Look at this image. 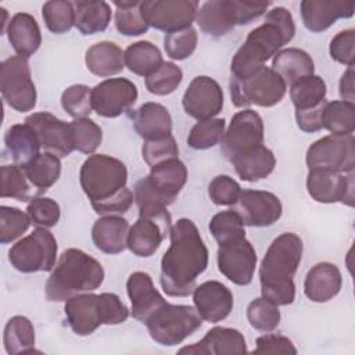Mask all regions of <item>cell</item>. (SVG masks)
I'll use <instances>...</instances> for the list:
<instances>
[{
    "label": "cell",
    "mask_w": 355,
    "mask_h": 355,
    "mask_svg": "<svg viewBox=\"0 0 355 355\" xmlns=\"http://www.w3.org/2000/svg\"><path fill=\"white\" fill-rule=\"evenodd\" d=\"M169 237V248L161 258V287L169 297H187L208 266V248L196 223L187 218L172 225Z\"/></svg>",
    "instance_id": "cell-1"
},
{
    "label": "cell",
    "mask_w": 355,
    "mask_h": 355,
    "mask_svg": "<svg viewBox=\"0 0 355 355\" xmlns=\"http://www.w3.org/2000/svg\"><path fill=\"white\" fill-rule=\"evenodd\" d=\"M79 182L96 214L122 215L133 204V193L126 187V165L107 154H93L80 166Z\"/></svg>",
    "instance_id": "cell-2"
},
{
    "label": "cell",
    "mask_w": 355,
    "mask_h": 355,
    "mask_svg": "<svg viewBox=\"0 0 355 355\" xmlns=\"http://www.w3.org/2000/svg\"><path fill=\"white\" fill-rule=\"evenodd\" d=\"M295 24L286 7H273L265 22L254 28L232 58L230 78L243 79L263 67L280 49L293 40Z\"/></svg>",
    "instance_id": "cell-3"
},
{
    "label": "cell",
    "mask_w": 355,
    "mask_h": 355,
    "mask_svg": "<svg viewBox=\"0 0 355 355\" xmlns=\"http://www.w3.org/2000/svg\"><path fill=\"white\" fill-rule=\"evenodd\" d=\"M304 244L291 232L277 236L259 265L261 294L275 305H290L295 300L294 276L302 258Z\"/></svg>",
    "instance_id": "cell-4"
},
{
    "label": "cell",
    "mask_w": 355,
    "mask_h": 355,
    "mask_svg": "<svg viewBox=\"0 0 355 355\" xmlns=\"http://www.w3.org/2000/svg\"><path fill=\"white\" fill-rule=\"evenodd\" d=\"M104 282L103 265L79 248L65 250L46 282V298L62 302L97 290Z\"/></svg>",
    "instance_id": "cell-5"
},
{
    "label": "cell",
    "mask_w": 355,
    "mask_h": 355,
    "mask_svg": "<svg viewBox=\"0 0 355 355\" xmlns=\"http://www.w3.org/2000/svg\"><path fill=\"white\" fill-rule=\"evenodd\" d=\"M187 180V168L179 158L151 166L150 173L135 186L139 216L171 219L168 207L175 201Z\"/></svg>",
    "instance_id": "cell-6"
},
{
    "label": "cell",
    "mask_w": 355,
    "mask_h": 355,
    "mask_svg": "<svg viewBox=\"0 0 355 355\" xmlns=\"http://www.w3.org/2000/svg\"><path fill=\"white\" fill-rule=\"evenodd\" d=\"M269 6V1L211 0L198 8L196 21L204 33L219 37L236 25H247L259 18Z\"/></svg>",
    "instance_id": "cell-7"
},
{
    "label": "cell",
    "mask_w": 355,
    "mask_h": 355,
    "mask_svg": "<svg viewBox=\"0 0 355 355\" xmlns=\"http://www.w3.org/2000/svg\"><path fill=\"white\" fill-rule=\"evenodd\" d=\"M201 323L202 319L194 306L165 302L146 320L144 324L150 337L157 344L173 347L183 343L200 329Z\"/></svg>",
    "instance_id": "cell-8"
},
{
    "label": "cell",
    "mask_w": 355,
    "mask_h": 355,
    "mask_svg": "<svg viewBox=\"0 0 355 355\" xmlns=\"http://www.w3.org/2000/svg\"><path fill=\"white\" fill-rule=\"evenodd\" d=\"M229 90L232 103L239 108L273 107L283 100L287 85L270 67L263 65L247 78H230Z\"/></svg>",
    "instance_id": "cell-9"
},
{
    "label": "cell",
    "mask_w": 355,
    "mask_h": 355,
    "mask_svg": "<svg viewBox=\"0 0 355 355\" xmlns=\"http://www.w3.org/2000/svg\"><path fill=\"white\" fill-rule=\"evenodd\" d=\"M57 240L46 227H36L8 251V261L22 273L51 272L57 259Z\"/></svg>",
    "instance_id": "cell-10"
},
{
    "label": "cell",
    "mask_w": 355,
    "mask_h": 355,
    "mask_svg": "<svg viewBox=\"0 0 355 355\" xmlns=\"http://www.w3.org/2000/svg\"><path fill=\"white\" fill-rule=\"evenodd\" d=\"M263 146V121L258 112L244 108L232 116L220 141L222 155L232 164Z\"/></svg>",
    "instance_id": "cell-11"
},
{
    "label": "cell",
    "mask_w": 355,
    "mask_h": 355,
    "mask_svg": "<svg viewBox=\"0 0 355 355\" xmlns=\"http://www.w3.org/2000/svg\"><path fill=\"white\" fill-rule=\"evenodd\" d=\"M0 90L4 101L17 112H28L36 105V87L28 58L12 55L1 62Z\"/></svg>",
    "instance_id": "cell-12"
},
{
    "label": "cell",
    "mask_w": 355,
    "mask_h": 355,
    "mask_svg": "<svg viewBox=\"0 0 355 355\" xmlns=\"http://www.w3.org/2000/svg\"><path fill=\"white\" fill-rule=\"evenodd\" d=\"M308 169H323L347 173L355 166L354 135H327L313 141L306 150Z\"/></svg>",
    "instance_id": "cell-13"
},
{
    "label": "cell",
    "mask_w": 355,
    "mask_h": 355,
    "mask_svg": "<svg viewBox=\"0 0 355 355\" xmlns=\"http://www.w3.org/2000/svg\"><path fill=\"white\" fill-rule=\"evenodd\" d=\"M140 8L148 26L172 33L191 26L198 3L196 0H147L141 1Z\"/></svg>",
    "instance_id": "cell-14"
},
{
    "label": "cell",
    "mask_w": 355,
    "mask_h": 355,
    "mask_svg": "<svg viewBox=\"0 0 355 355\" xmlns=\"http://www.w3.org/2000/svg\"><path fill=\"white\" fill-rule=\"evenodd\" d=\"M139 96L136 85L126 78H110L92 89V105L97 115L116 118L128 112Z\"/></svg>",
    "instance_id": "cell-15"
},
{
    "label": "cell",
    "mask_w": 355,
    "mask_h": 355,
    "mask_svg": "<svg viewBox=\"0 0 355 355\" xmlns=\"http://www.w3.org/2000/svg\"><path fill=\"white\" fill-rule=\"evenodd\" d=\"M219 272L232 283L247 286L251 283L257 266V252L245 239L219 244L216 252Z\"/></svg>",
    "instance_id": "cell-16"
},
{
    "label": "cell",
    "mask_w": 355,
    "mask_h": 355,
    "mask_svg": "<svg viewBox=\"0 0 355 355\" xmlns=\"http://www.w3.org/2000/svg\"><path fill=\"white\" fill-rule=\"evenodd\" d=\"M25 123L35 130L44 153L64 158L75 150L71 123L55 115L50 112H33L25 118Z\"/></svg>",
    "instance_id": "cell-17"
},
{
    "label": "cell",
    "mask_w": 355,
    "mask_h": 355,
    "mask_svg": "<svg viewBox=\"0 0 355 355\" xmlns=\"http://www.w3.org/2000/svg\"><path fill=\"white\" fill-rule=\"evenodd\" d=\"M234 211L240 215L244 225L252 227H266L277 222L283 214L280 198L265 190H241Z\"/></svg>",
    "instance_id": "cell-18"
},
{
    "label": "cell",
    "mask_w": 355,
    "mask_h": 355,
    "mask_svg": "<svg viewBox=\"0 0 355 355\" xmlns=\"http://www.w3.org/2000/svg\"><path fill=\"white\" fill-rule=\"evenodd\" d=\"M306 190L318 202H343L348 207H354V171L338 173L323 169H309Z\"/></svg>",
    "instance_id": "cell-19"
},
{
    "label": "cell",
    "mask_w": 355,
    "mask_h": 355,
    "mask_svg": "<svg viewBox=\"0 0 355 355\" xmlns=\"http://www.w3.org/2000/svg\"><path fill=\"white\" fill-rule=\"evenodd\" d=\"M182 105L187 115L197 121L211 119L223 108V90L209 76H196L187 86Z\"/></svg>",
    "instance_id": "cell-20"
},
{
    "label": "cell",
    "mask_w": 355,
    "mask_h": 355,
    "mask_svg": "<svg viewBox=\"0 0 355 355\" xmlns=\"http://www.w3.org/2000/svg\"><path fill=\"white\" fill-rule=\"evenodd\" d=\"M194 308L202 320L218 323L226 319L233 309L232 291L218 280H208L193 290Z\"/></svg>",
    "instance_id": "cell-21"
},
{
    "label": "cell",
    "mask_w": 355,
    "mask_h": 355,
    "mask_svg": "<svg viewBox=\"0 0 355 355\" xmlns=\"http://www.w3.org/2000/svg\"><path fill=\"white\" fill-rule=\"evenodd\" d=\"M171 227V219L139 216L129 229L128 248L136 257L148 258L159 248Z\"/></svg>",
    "instance_id": "cell-22"
},
{
    "label": "cell",
    "mask_w": 355,
    "mask_h": 355,
    "mask_svg": "<svg viewBox=\"0 0 355 355\" xmlns=\"http://www.w3.org/2000/svg\"><path fill=\"white\" fill-rule=\"evenodd\" d=\"M300 10L305 28L313 33H320L329 29L337 19L351 18L355 4L349 1L302 0Z\"/></svg>",
    "instance_id": "cell-23"
},
{
    "label": "cell",
    "mask_w": 355,
    "mask_h": 355,
    "mask_svg": "<svg viewBox=\"0 0 355 355\" xmlns=\"http://www.w3.org/2000/svg\"><path fill=\"white\" fill-rule=\"evenodd\" d=\"M126 293L132 304V316L141 323L146 320L166 301L154 287L153 279L146 272H133L126 282Z\"/></svg>",
    "instance_id": "cell-24"
},
{
    "label": "cell",
    "mask_w": 355,
    "mask_h": 355,
    "mask_svg": "<svg viewBox=\"0 0 355 355\" xmlns=\"http://www.w3.org/2000/svg\"><path fill=\"white\" fill-rule=\"evenodd\" d=\"M64 312L68 326L78 336H89L103 324L98 294L92 291L67 300Z\"/></svg>",
    "instance_id": "cell-25"
},
{
    "label": "cell",
    "mask_w": 355,
    "mask_h": 355,
    "mask_svg": "<svg viewBox=\"0 0 355 355\" xmlns=\"http://www.w3.org/2000/svg\"><path fill=\"white\" fill-rule=\"evenodd\" d=\"M247 344L244 336L237 329L216 326L197 343L183 347L179 354H204V355H230L245 354Z\"/></svg>",
    "instance_id": "cell-26"
},
{
    "label": "cell",
    "mask_w": 355,
    "mask_h": 355,
    "mask_svg": "<svg viewBox=\"0 0 355 355\" xmlns=\"http://www.w3.org/2000/svg\"><path fill=\"white\" fill-rule=\"evenodd\" d=\"M343 276L340 269L330 262L313 265L304 280V293L312 302H327L341 290Z\"/></svg>",
    "instance_id": "cell-27"
},
{
    "label": "cell",
    "mask_w": 355,
    "mask_h": 355,
    "mask_svg": "<svg viewBox=\"0 0 355 355\" xmlns=\"http://www.w3.org/2000/svg\"><path fill=\"white\" fill-rule=\"evenodd\" d=\"M129 229V222L119 215L101 216L92 227L93 244L104 254H119L128 247Z\"/></svg>",
    "instance_id": "cell-28"
},
{
    "label": "cell",
    "mask_w": 355,
    "mask_h": 355,
    "mask_svg": "<svg viewBox=\"0 0 355 355\" xmlns=\"http://www.w3.org/2000/svg\"><path fill=\"white\" fill-rule=\"evenodd\" d=\"M133 128L144 140H157L172 135V116L159 103H144L132 114Z\"/></svg>",
    "instance_id": "cell-29"
},
{
    "label": "cell",
    "mask_w": 355,
    "mask_h": 355,
    "mask_svg": "<svg viewBox=\"0 0 355 355\" xmlns=\"http://www.w3.org/2000/svg\"><path fill=\"white\" fill-rule=\"evenodd\" d=\"M7 37L17 55L29 58L42 44V32L37 21L28 12H17L7 26Z\"/></svg>",
    "instance_id": "cell-30"
},
{
    "label": "cell",
    "mask_w": 355,
    "mask_h": 355,
    "mask_svg": "<svg viewBox=\"0 0 355 355\" xmlns=\"http://www.w3.org/2000/svg\"><path fill=\"white\" fill-rule=\"evenodd\" d=\"M85 64L93 75L112 76L125 68V51L112 42H98L86 50Z\"/></svg>",
    "instance_id": "cell-31"
},
{
    "label": "cell",
    "mask_w": 355,
    "mask_h": 355,
    "mask_svg": "<svg viewBox=\"0 0 355 355\" xmlns=\"http://www.w3.org/2000/svg\"><path fill=\"white\" fill-rule=\"evenodd\" d=\"M272 69L287 86H291L297 80L313 75L315 64L305 50L288 47L276 53L272 61Z\"/></svg>",
    "instance_id": "cell-32"
},
{
    "label": "cell",
    "mask_w": 355,
    "mask_h": 355,
    "mask_svg": "<svg viewBox=\"0 0 355 355\" xmlns=\"http://www.w3.org/2000/svg\"><path fill=\"white\" fill-rule=\"evenodd\" d=\"M4 144L14 164L21 168L39 155V150L42 148L35 130L28 123L10 126L4 135Z\"/></svg>",
    "instance_id": "cell-33"
},
{
    "label": "cell",
    "mask_w": 355,
    "mask_h": 355,
    "mask_svg": "<svg viewBox=\"0 0 355 355\" xmlns=\"http://www.w3.org/2000/svg\"><path fill=\"white\" fill-rule=\"evenodd\" d=\"M75 26L85 35H96L104 32L111 21V6L103 0L98 1H73Z\"/></svg>",
    "instance_id": "cell-34"
},
{
    "label": "cell",
    "mask_w": 355,
    "mask_h": 355,
    "mask_svg": "<svg viewBox=\"0 0 355 355\" xmlns=\"http://www.w3.org/2000/svg\"><path fill=\"white\" fill-rule=\"evenodd\" d=\"M239 178L244 182H258L268 178L275 166L276 158L272 150L266 146H261L252 153L232 162Z\"/></svg>",
    "instance_id": "cell-35"
},
{
    "label": "cell",
    "mask_w": 355,
    "mask_h": 355,
    "mask_svg": "<svg viewBox=\"0 0 355 355\" xmlns=\"http://www.w3.org/2000/svg\"><path fill=\"white\" fill-rule=\"evenodd\" d=\"M164 62L159 49L147 40L132 43L125 50V67L139 76H150Z\"/></svg>",
    "instance_id": "cell-36"
},
{
    "label": "cell",
    "mask_w": 355,
    "mask_h": 355,
    "mask_svg": "<svg viewBox=\"0 0 355 355\" xmlns=\"http://www.w3.org/2000/svg\"><path fill=\"white\" fill-rule=\"evenodd\" d=\"M29 183L37 190V193H44L50 189L61 175V161L58 157L40 153L29 164L22 166Z\"/></svg>",
    "instance_id": "cell-37"
},
{
    "label": "cell",
    "mask_w": 355,
    "mask_h": 355,
    "mask_svg": "<svg viewBox=\"0 0 355 355\" xmlns=\"http://www.w3.org/2000/svg\"><path fill=\"white\" fill-rule=\"evenodd\" d=\"M6 352L10 355L35 352V327L32 322L21 315L12 316L3 334Z\"/></svg>",
    "instance_id": "cell-38"
},
{
    "label": "cell",
    "mask_w": 355,
    "mask_h": 355,
    "mask_svg": "<svg viewBox=\"0 0 355 355\" xmlns=\"http://www.w3.org/2000/svg\"><path fill=\"white\" fill-rule=\"evenodd\" d=\"M326 82L318 76H305L290 86V98L295 111L309 110L326 100Z\"/></svg>",
    "instance_id": "cell-39"
},
{
    "label": "cell",
    "mask_w": 355,
    "mask_h": 355,
    "mask_svg": "<svg viewBox=\"0 0 355 355\" xmlns=\"http://www.w3.org/2000/svg\"><path fill=\"white\" fill-rule=\"evenodd\" d=\"M116 7L115 11V28L119 33L125 36H140L148 31V24L146 22L141 12V1L122 0L114 1Z\"/></svg>",
    "instance_id": "cell-40"
},
{
    "label": "cell",
    "mask_w": 355,
    "mask_h": 355,
    "mask_svg": "<svg viewBox=\"0 0 355 355\" xmlns=\"http://www.w3.org/2000/svg\"><path fill=\"white\" fill-rule=\"evenodd\" d=\"M323 128L333 135H352L355 129V105L344 100L327 101L323 111Z\"/></svg>",
    "instance_id": "cell-41"
},
{
    "label": "cell",
    "mask_w": 355,
    "mask_h": 355,
    "mask_svg": "<svg viewBox=\"0 0 355 355\" xmlns=\"http://www.w3.org/2000/svg\"><path fill=\"white\" fill-rule=\"evenodd\" d=\"M1 198H14L17 201L32 200V184L24 169L15 164L1 166Z\"/></svg>",
    "instance_id": "cell-42"
},
{
    "label": "cell",
    "mask_w": 355,
    "mask_h": 355,
    "mask_svg": "<svg viewBox=\"0 0 355 355\" xmlns=\"http://www.w3.org/2000/svg\"><path fill=\"white\" fill-rule=\"evenodd\" d=\"M244 222L234 209L222 211L212 216L208 229L218 244L245 237Z\"/></svg>",
    "instance_id": "cell-43"
},
{
    "label": "cell",
    "mask_w": 355,
    "mask_h": 355,
    "mask_svg": "<svg viewBox=\"0 0 355 355\" xmlns=\"http://www.w3.org/2000/svg\"><path fill=\"white\" fill-rule=\"evenodd\" d=\"M225 128L226 123L223 118L198 121L187 136V144L194 150H208L222 141Z\"/></svg>",
    "instance_id": "cell-44"
},
{
    "label": "cell",
    "mask_w": 355,
    "mask_h": 355,
    "mask_svg": "<svg viewBox=\"0 0 355 355\" xmlns=\"http://www.w3.org/2000/svg\"><path fill=\"white\" fill-rule=\"evenodd\" d=\"M42 15L50 32L61 35L75 25L73 1L51 0L46 1L42 7Z\"/></svg>",
    "instance_id": "cell-45"
},
{
    "label": "cell",
    "mask_w": 355,
    "mask_h": 355,
    "mask_svg": "<svg viewBox=\"0 0 355 355\" xmlns=\"http://www.w3.org/2000/svg\"><path fill=\"white\" fill-rule=\"evenodd\" d=\"M247 319L252 329L262 333H270L280 323V311L277 305L259 297L248 304Z\"/></svg>",
    "instance_id": "cell-46"
},
{
    "label": "cell",
    "mask_w": 355,
    "mask_h": 355,
    "mask_svg": "<svg viewBox=\"0 0 355 355\" xmlns=\"http://www.w3.org/2000/svg\"><path fill=\"white\" fill-rule=\"evenodd\" d=\"M182 79V69L171 61H164L155 72L146 78V87L155 96H168L179 87Z\"/></svg>",
    "instance_id": "cell-47"
},
{
    "label": "cell",
    "mask_w": 355,
    "mask_h": 355,
    "mask_svg": "<svg viewBox=\"0 0 355 355\" xmlns=\"http://www.w3.org/2000/svg\"><path fill=\"white\" fill-rule=\"evenodd\" d=\"M75 150L83 154H93L103 140L101 128L90 118H78L71 122Z\"/></svg>",
    "instance_id": "cell-48"
},
{
    "label": "cell",
    "mask_w": 355,
    "mask_h": 355,
    "mask_svg": "<svg viewBox=\"0 0 355 355\" xmlns=\"http://www.w3.org/2000/svg\"><path fill=\"white\" fill-rule=\"evenodd\" d=\"M28 214L15 207H0V243L8 244L21 237L31 226Z\"/></svg>",
    "instance_id": "cell-49"
},
{
    "label": "cell",
    "mask_w": 355,
    "mask_h": 355,
    "mask_svg": "<svg viewBox=\"0 0 355 355\" xmlns=\"http://www.w3.org/2000/svg\"><path fill=\"white\" fill-rule=\"evenodd\" d=\"M61 105L73 119L87 118L93 111L92 89L86 85H71L61 94Z\"/></svg>",
    "instance_id": "cell-50"
},
{
    "label": "cell",
    "mask_w": 355,
    "mask_h": 355,
    "mask_svg": "<svg viewBox=\"0 0 355 355\" xmlns=\"http://www.w3.org/2000/svg\"><path fill=\"white\" fill-rule=\"evenodd\" d=\"M197 42H198L197 31L193 26H190L178 32L165 33L164 47L166 54L172 60L182 61L189 58L194 53L197 47Z\"/></svg>",
    "instance_id": "cell-51"
},
{
    "label": "cell",
    "mask_w": 355,
    "mask_h": 355,
    "mask_svg": "<svg viewBox=\"0 0 355 355\" xmlns=\"http://www.w3.org/2000/svg\"><path fill=\"white\" fill-rule=\"evenodd\" d=\"M26 214L35 226L49 229L57 225L61 211L55 200L49 197H33L26 207Z\"/></svg>",
    "instance_id": "cell-52"
},
{
    "label": "cell",
    "mask_w": 355,
    "mask_h": 355,
    "mask_svg": "<svg viewBox=\"0 0 355 355\" xmlns=\"http://www.w3.org/2000/svg\"><path fill=\"white\" fill-rule=\"evenodd\" d=\"M179 147L172 135L157 139V140H144L141 147V157L144 162L151 168L161 162H165L172 158H178Z\"/></svg>",
    "instance_id": "cell-53"
},
{
    "label": "cell",
    "mask_w": 355,
    "mask_h": 355,
    "mask_svg": "<svg viewBox=\"0 0 355 355\" xmlns=\"http://www.w3.org/2000/svg\"><path fill=\"white\" fill-rule=\"evenodd\" d=\"M240 193V184L227 175H218L208 184V196L216 205H234Z\"/></svg>",
    "instance_id": "cell-54"
},
{
    "label": "cell",
    "mask_w": 355,
    "mask_h": 355,
    "mask_svg": "<svg viewBox=\"0 0 355 355\" xmlns=\"http://www.w3.org/2000/svg\"><path fill=\"white\" fill-rule=\"evenodd\" d=\"M354 44H355V31L352 28L338 32L330 42V46H329L330 57L334 61L343 65H347L348 68L354 67L355 64Z\"/></svg>",
    "instance_id": "cell-55"
},
{
    "label": "cell",
    "mask_w": 355,
    "mask_h": 355,
    "mask_svg": "<svg viewBox=\"0 0 355 355\" xmlns=\"http://www.w3.org/2000/svg\"><path fill=\"white\" fill-rule=\"evenodd\" d=\"M103 324H119L129 318L128 306L114 293L98 294Z\"/></svg>",
    "instance_id": "cell-56"
},
{
    "label": "cell",
    "mask_w": 355,
    "mask_h": 355,
    "mask_svg": "<svg viewBox=\"0 0 355 355\" xmlns=\"http://www.w3.org/2000/svg\"><path fill=\"white\" fill-rule=\"evenodd\" d=\"M254 354H297V348L294 347L293 341L280 334H263L257 338V347L252 351Z\"/></svg>",
    "instance_id": "cell-57"
},
{
    "label": "cell",
    "mask_w": 355,
    "mask_h": 355,
    "mask_svg": "<svg viewBox=\"0 0 355 355\" xmlns=\"http://www.w3.org/2000/svg\"><path fill=\"white\" fill-rule=\"evenodd\" d=\"M326 104L327 100L313 108L295 111V121L298 128L306 133H313L323 129V111Z\"/></svg>",
    "instance_id": "cell-58"
},
{
    "label": "cell",
    "mask_w": 355,
    "mask_h": 355,
    "mask_svg": "<svg viewBox=\"0 0 355 355\" xmlns=\"http://www.w3.org/2000/svg\"><path fill=\"white\" fill-rule=\"evenodd\" d=\"M354 67L347 68V71L341 75L340 83H338V93L344 101L354 103L355 92H354Z\"/></svg>",
    "instance_id": "cell-59"
}]
</instances>
